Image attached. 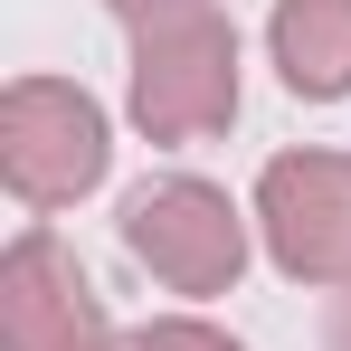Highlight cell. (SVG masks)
<instances>
[{"label":"cell","mask_w":351,"mask_h":351,"mask_svg":"<svg viewBox=\"0 0 351 351\" xmlns=\"http://www.w3.org/2000/svg\"><path fill=\"white\" fill-rule=\"evenodd\" d=\"M237 19L219 0H180L162 19L133 29V66H123V114L143 123V143H209L237 123Z\"/></svg>","instance_id":"1"},{"label":"cell","mask_w":351,"mask_h":351,"mask_svg":"<svg viewBox=\"0 0 351 351\" xmlns=\"http://www.w3.org/2000/svg\"><path fill=\"white\" fill-rule=\"evenodd\" d=\"M114 171V123L76 76H19L0 95V180L19 209H76Z\"/></svg>","instance_id":"2"},{"label":"cell","mask_w":351,"mask_h":351,"mask_svg":"<svg viewBox=\"0 0 351 351\" xmlns=\"http://www.w3.org/2000/svg\"><path fill=\"white\" fill-rule=\"evenodd\" d=\"M247 228H256V209H237L228 190L199 180V171L143 180V190L123 199L133 266H143L152 285H171V294H228L237 276H247Z\"/></svg>","instance_id":"3"},{"label":"cell","mask_w":351,"mask_h":351,"mask_svg":"<svg viewBox=\"0 0 351 351\" xmlns=\"http://www.w3.org/2000/svg\"><path fill=\"white\" fill-rule=\"evenodd\" d=\"M256 237L294 285H351V152H276L256 171Z\"/></svg>","instance_id":"4"},{"label":"cell","mask_w":351,"mask_h":351,"mask_svg":"<svg viewBox=\"0 0 351 351\" xmlns=\"http://www.w3.org/2000/svg\"><path fill=\"white\" fill-rule=\"evenodd\" d=\"M114 313L58 228H19L0 256V351H114Z\"/></svg>","instance_id":"5"},{"label":"cell","mask_w":351,"mask_h":351,"mask_svg":"<svg viewBox=\"0 0 351 351\" xmlns=\"http://www.w3.org/2000/svg\"><path fill=\"white\" fill-rule=\"evenodd\" d=\"M266 58L304 105H342L351 95V0H276L266 19Z\"/></svg>","instance_id":"6"},{"label":"cell","mask_w":351,"mask_h":351,"mask_svg":"<svg viewBox=\"0 0 351 351\" xmlns=\"http://www.w3.org/2000/svg\"><path fill=\"white\" fill-rule=\"evenodd\" d=\"M114 351H247V342L219 332V323H199V313H162V323H133Z\"/></svg>","instance_id":"7"},{"label":"cell","mask_w":351,"mask_h":351,"mask_svg":"<svg viewBox=\"0 0 351 351\" xmlns=\"http://www.w3.org/2000/svg\"><path fill=\"white\" fill-rule=\"evenodd\" d=\"M323 351H351V285H332V313H323Z\"/></svg>","instance_id":"8"},{"label":"cell","mask_w":351,"mask_h":351,"mask_svg":"<svg viewBox=\"0 0 351 351\" xmlns=\"http://www.w3.org/2000/svg\"><path fill=\"white\" fill-rule=\"evenodd\" d=\"M105 10H114L123 29H143V19H162V10H180V0H105Z\"/></svg>","instance_id":"9"}]
</instances>
